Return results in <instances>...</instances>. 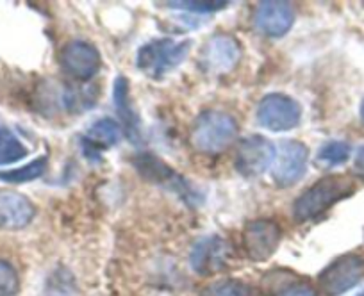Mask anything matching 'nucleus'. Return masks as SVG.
<instances>
[{"instance_id": "f257e3e1", "label": "nucleus", "mask_w": 364, "mask_h": 296, "mask_svg": "<svg viewBox=\"0 0 364 296\" xmlns=\"http://www.w3.org/2000/svg\"><path fill=\"white\" fill-rule=\"evenodd\" d=\"M353 180L345 175L323 177L316 184L304 191L293 204V216L299 224L318 218L334 204L353 193Z\"/></svg>"}, {"instance_id": "f03ea898", "label": "nucleus", "mask_w": 364, "mask_h": 296, "mask_svg": "<svg viewBox=\"0 0 364 296\" xmlns=\"http://www.w3.org/2000/svg\"><path fill=\"white\" fill-rule=\"evenodd\" d=\"M237 121L223 111H204L191 128V143L202 154H222L237 138Z\"/></svg>"}, {"instance_id": "7ed1b4c3", "label": "nucleus", "mask_w": 364, "mask_h": 296, "mask_svg": "<svg viewBox=\"0 0 364 296\" xmlns=\"http://www.w3.org/2000/svg\"><path fill=\"white\" fill-rule=\"evenodd\" d=\"M191 41H175L170 38L154 40L143 45L136 54V66L154 81H161L188 57Z\"/></svg>"}, {"instance_id": "20e7f679", "label": "nucleus", "mask_w": 364, "mask_h": 296, "mask_svg": "<svg viewBox=\"0 0 364 296\" xmlns=\"http://www.w3.org/2000/svg\"><path fill=\"white\" fill-rule=\"evenodd\" d=\"M302 107L295 99L282 93L266 95L257 106V121L269 132H288L300 124Z\"/></svg>"}, {"instance_id": "39448f33", "label": "nucleus", "mask_w": 364, "mask_h": 296, "mask_svg": "<svg viewBox=\"0 0 364 296\" xmlns=\"http://www.w3.org/2000/svg\"><path fill=\"white\" fill-rule=\"evenodd\" d=\"M309 150L300 141L279 143L275 148V159L272 165V177L279 187H289L299 182L307 172Z\"/></svg>"}, {"instance_id": "423d86ee", "label": "nucleus", "mask_w": 364, "mask_h": 296, "mask_svg": "<svg viewBox=\"0 0 364 296\" xmlns=\"http://www.w3.org/2000/svg\"><path fill=\"white\" fill-rule=\"evenodd\" d=\"M364 277V259L355 253H346L328 264L318 277L320 289L327 296H341Z\"/></svg>"}, {"instance_id": "0eeeda50", "label": "nucleus", "mask_w": 364, "mask_h": 296, "mask_svg": "<svg viewBox=\"0 0 364 296\" xmlns=\"http://www.w3.org/2000/svg\"><path fill=\"white\" fill-rule=\"evenodd\" d=\"M282 241V229L272 219H255L245 225L241 243L247 257L254 263H264L277 252Z\"/></svg>"}, {"instance_id": "6e6552de", "label": "nucleus", "mask_w": 364, "mask_h": 296, "mask_svg": "<svg viewBox=\"0 0 364 296\" xmlns=\"http://www.w3.org/2000/svg\"><path fill=\"white\" fill-rule=\"evenodd\" d=\"M275 159V146L262 136H248L237 146L236 170L245 179H257Z\"/></svg>"}, {"instance_id": "1a4fd4ad", "label": "nucleus", "mask_w": 364, "mask_h": 296, "mask_svg": "<svg viewBox=\"0 0 364 296\" xmlns=\"http://www.w3.org/2000/svg\"><path fill=\"white\" fill-rule=\"evenodd\" d=\"M63 70L77 81H90L100 70V54L87 41L73 40L66 43L61 50Z\"/></svg>"}, {"instance_id": "9d476101", "label": "nucleus", "mask_w": 364, "mask_h": 296, "mask_svg": "<svg viewBox=\"0 0 364 296\" xmlns=\"http://www.w3.org/2000/svg\"><path fill=\"white\" fill-rule=\"evenodd\" d=\"M132 165L136 166L139 175L143 179H146L149 182L159 184V186H164L166 190L175 191L177 194H181L184 200H190V198H195V191L191 190L190 184L182 179L181 175L173 172L166 163L161 161L159 158L152 154H138L132 161Z\"/></svg>"}, {"instance_id": "9b49d317", "label": "nucleus", "mask_w": 364, "mask_h": 296, "mask_svg": "<svg viewBox=\"0 0 364 296\" xmlns=\"http://www.w3.org/2000/svg\"><path fill=\"white\" fill-rule=\"evenodd\" d=\"M229 256V243L220 236H209V238H202L200 241L195 243L191 248L190 263L193 271H197L198 275L211 277V275L225 270Z\"/></svg>"}, {"instance_id": "f8f14e48", "label": "nucleus", "mask_w": 364, "mask_h": 296, "mask_svg": "<svg viewBox=\"0 0 364 296\" xmlns=\"http://www.w3.org/2000/svg\"><path fill=\"white\" fill-rule=\"evenodd\" d=\"M241 57V45L234 40L232 36H220L211 38L202 48L200 66L204 72L211 75H222L234 70Z\"/></svg>"}, {"instance_id": "ddd939ff", "label": "nucleus", "mask_w": 364, "mask_h": 296, "mask_svg": "<svg viewBox=\"0 0 364 296\" xmlns=\"http://www.w3.org/2000/svg\"><path fill=\"white\" fill-rule=\"evenodd\" d=\"M255 27L264 36L282 38L291 31L295 23V9L289 2L268 0L261 2L255 9Z\"/></svg>"}, {"instance_id": "4468645a", "label": "nucleus", "mask_w": 364, "mask_h": 296, "mask_svg": "<svg viewBox=\"0 0 364 296\" xmlns=\"http://www.w3.org/2000/svg\"><path fill=\"white\" fill-rule=\"evenodd\" d=\"M36 216V205L18 191L0 190V229L22 231Z\"/></svg>"}, {"instance_id": "2eb2a0df", "label": "nucleus", "mask_w": 364, "mask_h": 296, "mask_svg": "<svg viewBox=\"0 0 364 296\" xmlns=\"http://www.w3.org/2000/svg\"><path fill=\"white\" fill-rule=\"evenodd\" d=\"M113 100L117 106V113L124 124L125 134L132 143H139L141 139V118L138 111L134 109L131 100V92H129V81L125 77H118L114 81Z\"/></svg>"}, {"instance_id": "dca6fc26", "label": "nucleus", "mask_w": 364, "mask_h": 296, "mask_svg": "<svg viewBox=\"0 0 364 296\" xmlns=\"http://www.w3.org/2000/svg\"><path fill=\"white\" fill-rule=\"evenodd\" d=\"M122 139V127L111 118H102V120L95 121L87 128L86 136L82 139V146L86 155L90 158L93 152V158H100V150H106L111 146L118 145Z\"/></svg>"}, {"instance_id": "f3484780", "label": "nucleus", "mask_w": 364, "mask_h": 296, "mask_svg": "<svg viewBox=\"0 0 364 296\" xmlns=\"http://www.w3.org/2000/svg\"><path fill=\"white\" fill-rule=\"evenodd\" d=\"M47 166H48L47 158H38V159H34V161L27 163L26 166L0 172V180H4V182H8V184L31 182V180L40 179V177L47 172Z\"/></svg>"}, {"instance_id": "a211bd4d", "label": "nucleus", "mask_w": 364, "mask_h": 296, "mask_svg": "<svg viewBox=\"0 0 364 296\" xmlns=\"http://www.w3.org/2000/svg\"><path fill=\"white\" fill-rule=\"evenodd\" d=\"M350 152H352V148H350L348 143L328 141L325 143V145L320 148V152H318L316 163L318 165L325 166V168L343 165V163L350 158Z\"/></svg>"}, {"instance_id": "6ab92c4d", "label": "nucleus", "mask_w": 364, "mask_h": 296, "mask_svg": "<svg viewBox=\"0 0 364 296\" xmlns=\"http://www.w3.org/2000/svg\"><path fill=\"white\" fill-rule=\"evenodd\" d=\"M200 296H254V289L247 282L229 278V280L213 282L202 289Z\"/></svg>"}, {"instance_id": "aec40b11", "label": "nucleus", "mask_w": 364, "mask_h": 296, "mask_svg": "<svg viewBox=\"0 0 364 296\" xmlns=\"http://www.w3.org/2000/svg\"><path fill=\"white\" fill-rule=\"evenodd\" d=\"M27 155V148L20 143L18 138L9 132L2 143H0V166H8L13 165V163L22 161Z\"/></svg>"}, {"instance_id": "412c9836", "label": "nucleus", "mask_w": 364, "mask_h": 296, "mask_svg": "<svg viewBox=\"0 0 364 296\" xmlns=\"http://www.w3.org/2000/svg\"><path fill=\"white\" fill-rule=\"evenodd\" d=\"M20 291V277L13 264L0 259V296H16Z\"/></svg>"}, {"instance_id": "4be33fe9", "label": "nucleus", "mask_w": 364, "mask_h": 296, "mask_svg": "<svg viewBox=\"0 0 364 296\" xmlns=\"http://www.w3.org/2000/svg\"><path fill=\"white\" fill-rule=\"evenodd\" d=\"M168 8L191 13H213L227 8V2H168Z\"/></svg>"}, {"instance_id": "5701e85b", "label": "nucleus", "mask_w": 364, "mask_h": 296, "mask_svg": "<svg viewBox=\"0 0 364 296\" xmlns=\"http://www.w3.org/2000/svg\"><path fill=\"white\" fill-rule=\"evenodd\" d=\"M275 296H318V292L309 284H291L279 291Z\"/></svg>"}, {"instance_id": "b1692460", "label": "nucleus", "mask_w": 364, "mask_h": 296, "mask_svg": "<svg viewBox=\"0 0 364 296\" xmlns=\"http://www.w3.org/2000/svg\"><path fill=\"white\" fill-rule=\"evenodd\" d=\"M353 173L355 177L364 180V146H360L359 152L355 155V161H353Z\"/></svg>"}, {"instance_id": "393cba45", "label": "nucleus", "mask_w": 364, "mask_h": 296, "mask_svg": "<svg viewBox=\"0 0 364 296\" xmlns=\"http://www.w3.org/2000/svg\"><path fill=\"white\" fill-rule=\"evenodd\" d=\"M8 134H9V131L6 128V125L2 124V120H0V143H2V139H4Z\"/></svg>"}, {"instance_id": "a878e982", "label": "nucleus", "mask_w": 364, "mask_h": 296, "mask_svg": "<svg viewBox=\"0 0 364 296\" xmlns=\"http://www.w3.org/2000/svg\"><path fill=\"white\" fill-rule=\"evenodd\" d=\"M360 118H363V121H364V102H363V107H360Z\"/></svg>"}, {"instance_id": "bb28decb", "label": "nucleus", "mask_w": 364, "mask_h": 296, "mask_svg": "<svg viewBox=\"0 0 364 296\" xmlns=\"http://www.w3.org/2000/svg\"><path fill=\"white\" fill-rule=\"evenodd\" d=\"M357 296H364V291H363V292H360V295H357Z\"/></svg>"}]
</instances>
